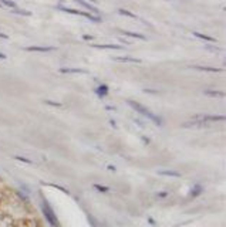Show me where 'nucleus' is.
Instances as JSON below:
<instances>
[{
	"mask_svg": "<svg viewBox=\"0 0 226 227\" xmlns=\"http://www.w3.org/2000/svg\"><path fill=\"white\" fill-rule=\"evenodd\" d=\"M14 159H17L19 162H24V163H29V165H31L33 162L30 161V159H27V158H23V156H14Z\"/></svg>",
	"mask_w": 226,
	"mask_h": 227,
	"instance_id": "obj_20",
	"label": "nucleus"
},
{
	"mask_svg": "<svg viewBox=\"0 0 226 227\" xmlns=\"http://www.w3.org/2000/svg\"><path fill=\"white\" fill-rule=\"evenodd\" d=\"M0 6L2 7H9V9H16L17 4L12 0H0Z\"/></svg>",
	"mask_w": 226,
	"mask_h": 227,
	"instance_id": "obj_12",
	"label": "nucleus"
},
{
	"mask_svg": "<svg viewBox=\"0 0 226 227\" xmlns=\"http://www.w3.org/2000/svg\"><path fill=\"white\" fill-rule=\"evenodd\" d=\"M90 2H97V0H90Z\"/></svg>",
	"mask_w": 226,
	"mask_h": 227,
	"instance_id": "obj_30",
	"label": "nucleus"
},
{
	"mask_svg": "<svg viewBox=\"0 0 226 227\" xmlns=\"http://www.w3.org/2000/svg\"><path fill=\"white\" fill-rule=\"evenodd\" d=\"M50 186H53V187H56V189L61 190V192H64V193H68V190H67L66 187H63V186H58V185H50Z\"/></svg>",
	"mask_w": 226,
	"mask_h": 227,
	"instance_id": "obj_22",
	"label": "nucleus"
},
{
	"mask_svg": "<svg viewBox=\"0 0 226 227\" xmlns=\"http://www.w3.org/2000/svg\"><path fill=\"white\" fill-rule=\"evenodd\" d=\"M75 2H77L78 4H80V6H82V7H86L87 10H91V12L93 13H98V9L97 7H94V6H93V4H88L86 2V0H75Z\"/></svg>",
	"mask_w": 226,
	"mask_h": 227,
	"instance_id": "obj_7",
	"label": "nucleus"
},
{
	"mask_svg": "<svg viewBox=\"0 0 226 227\" xmlns=\"http://www.w3.org/2000/svg\"><path fill=\"white\" fill-rule=\"evenodd\" d=\"M0 60H6V55H4V54H2V53H0Z\"/></svg>",
	"mask_w": 226,
	"mask_h": 227,
	"instance_id": "obj_28",
	"label": "nucleus"
},
{
	"mask_svg": "<svg viewBox=\"0 0 226 227\" xmlns=\"http://www.w3.org/2000/svg\"><path fill=\"white\" fill-rule=\"evenodd\" d=\"M60 73H64V74H67V73H74V74H86L87 71L84 70H80V68H60Z\"/></svg>",
	"mask_w": 226,
	"mask_h": 227,
	"instance_id": "obj_10",
	"label": "nucleus"
},
{
	"mask_svg": "<svg viewBox=\"0 0 226 227\" xmlns=\"http://www.w3.org/2000/svg\"><path fill=\"white\" fill-rule=\"evenodd\" d=\"M142 140H144V142H145V144H147V145L149 144V139H147V138H145V136H142Z\"/></svg>",
	"mask_w": 226,
	"mask_h": 227,
	"instance_id": "obj_26",
	"label": "nucleus"
},
{
	"mask_svg": "<svg viewBox=\"0 0 226 227\" xmlns=\"http://www.w3.org/2000/svg\"><path fill=\"white\" fill-rule=\"evenodd\" d=\"M93 47L95 48H110V50H122L121 45H115V44H93Z\"/></svg>",
	"mask_w": 226,
	"mask_h": 227,
	"instance_id": "obj_9",
	"label": "nucleus"
},
{
	"mask_svg": "<svg viewBox=\"0 0 226 227\" xmlns=\"http://www.w3.org/2000/svg\"><path fill=\"white\" fill-rule=\"evenodd\" d=\"M115 61H122V62H135V64H140L141 60L140 58H134V57H115Z\"/></svg>",
	"mask_w": 226,
	"mask_h": 227,
	"instance_id": "obj_6",
	"label": "nucleus"
},
{
	"mask_svg": "<svg viewBox=\"0 0 226 227\" xmlns=\"http://www.w3.org/2000/svg\"><path fill=\"white\" fill-rule=\"evenodd\" d=\"M128 105L132 108V109H135L138 114H142L144 116H147V118H149V119L152 121V122H155L158 126H162V119L161 118H158L156 115H154L151 111H149L147 107H144V105H141L140 102H135V101H132V99H129V101H127Z\"/></svg>",
	"mask_w": 226,
	"mask_h": 227,
	"instance_id": "obj_1",
	"label": "nucleus"
},
{
	"mask_svg": "<svg viewBox=\"0 0 226 227\" xmlns=\"http://www.w3.org/2000/svg\"><path fill=\"white\" fill-rule=\"evenodd\" d=\"M26 51H40V53H47V51H54L56 47H40V45H31V47H26Z\"/></svg>",
	"mask_w": 226,
	"mask_h": 227,
	"instance_id": "obj_3",
	"label": "nucleus"
},
{
	"mask_svg": "<svg viewBox=\"0 0 226 227\" xmlns=\"http://www.w3.org/2000/svg\"><path fill=\"white\" fill-rule=\"evenodd\" d=\"M12 13H16V14H21V16H31V13L27 12V10H21V9H12Z\"/></svg>",
	"mask_w": 226,
	"mask_h": 227,
	"instance_id": "obj_18",
	"label": "nucleus"
},
{
	"mask_svg": "<svg viewBox=\"0 0 226 227\" xmlns=\"http://www.w3.org/2000/svg\"><path fill=\"white\" fill-rule=\"evenodd\" d=\"M93 187H94L95 190H98L100 193H108V192H110V187H107V186H103V185H98V183H94V185H93Z\"/></svg>",
	"mask_w": 226,
	"mask_h": 227,
	"instance_id": "obj_14",
	"label": "nucleus"
},
{
	"mask_svg": "<svg viewBox=\"0 0 226 227\" xmlns=\"http://www.w3.org/2000/svg\"><path fill=\"white\" fill-rule=\"evenodd\" d=\"M108 169H110V170H111V172H115V170H117V169H115V168H114V166H111V165H110V166H108Z\"/></svg>",
	"mask_w": 226,
	"mask_h": 227,
	"instance_id": "obj_27",
	"label": "nucleus"
},
{
	"mask_svg": "<svg viewBox=\"0 0 226 227\" xmlns=\"http://www.w3.org/2000/svg\"><path fill=\"white\" fill-rule=\"evenodd\" d=\"M218 121H225L223 115H205L202 118V122H218Z\"/></svg>",
	"mask_w": 226,
	"mask_h": 227,
	"instance_id": "obj_4",
	"label": "nucleus"
},
{
	"mask_svg": "<svg viewBox=\"0 0 226 227\" xmlns=\"http://www.w3.org/2000/svg\"><path fill=\"white\" fill-rule=\"evenodd\" d=\"M44 102L47 104V105H51V107H61V104L56 102V101H49V99H47V101H44Z\"/></svg>",
	"mask_w": 226,
	"mask_h": 227,
	"instance_id": "obj_21",
	"label": "nucleus"
},
{
	"mask_svg": "<svg viewBox=\"0 0 226 227\" xmlns=\"http://www.w3.org/2000/svg\"><path fill=\"white\" fill-rule=\"evenodd\" d=\"M205 95H209V97H223V92L222 91H212V90H206L205 91Z\"/></svg>",
	"mask_w": 226,
	"mask_h": 227,
	"instance_id": "obj_16",
	"label": "nucleus"
},
{
	"mask_svg": "<svg viewBox=\"0 0 226 227\" xmlns=\"http://www.w3.org/2000/svg\"><path fill=\"white\" fill-rule=\"evenodd\" d=\"M0 37H2V38H6V40H7V38H9V36H7V34H3V33H0Z\"/></svg>",
	"mask_w": 226,
	"mask_h": 227,
	"instance_id": "obj_25",
	"label": "nucleus"
},
{
	"mask_svg": "<svg viewBox=\"0 0 226 227\" xmlns=\"http://www.w3.org/2000/svg\"><path fill=\"white\" fill-rule=\"evenodd\" d=\"M166 196H168V193H166V192H158V193H156V197H166Z\"/></svg>",
	"mask_w": 226,
	"mask_h": 227,
	"instance_id": "obj_23",
	"label": "nucleus"
},
{
	"mask_svg": "<svg viewBox=\"0 0 226 227\" xmlns=\"http://www.w3.org/2000/svg\"><path fill=\"white\" fill-rule=\"evenodd\" d=\"M95 92H97L100 97H104V95L108 94V87L107 85H100L98 88H95Z\"/></svg>",
	"mask_w": 226,
	"mask_h": 227,
	"instance_id": "obj_15",
	"label": "nucleus"
},
{
	"mask_svg": "<svg viewBox=\"0 0 226 227\" xmlns=\"http://www.w3.org/2000/svg\"><path fill=\"white\" fill-rule=\"evenodd\" d=\"M43 213H44L46 216V219H47V222H49L51 226L54 227H57V217H56V215H54V211L51 210V207L49 206V203L44 202L43 203Z\"/></svg>",
	"mask_w": 226,
	"mask_h": 227,
	"instance_id": "obj_2",
	"label": "nucleus"
},
{
	"mask_svg": "<svg viewBox=\"0 0 226 227\" xmlns=\"http://www.w3.org/2000/svg\"><path fill=\"white\" fill-rule=\"evenodd\" d=\"M110 124H111V125H112V126H114V128H115V126H117V124H115V122H114V121H112V119H111V121H110Z\"/></svg>",
	"mask_w": 226,
	"mask_h": 227,
	"instance_id": "obj_29",
	"label": "nucleus"
},
{
	"mask_svg": "<svg viewBox=\"0 0 226 227\" xmlns=\"http://www.w3.org/2000/svg\"><path fill=\"white\" fill-rule=\"evenodd\" d=\"M158 173L162 176H169V178H182V173L175 172V170H158Z\"/></svg>",
	"mask_w": 226,
	"mask_h": 227,
	"instance_id": "obj_5",
	"label": "nucleus"
},
{
	"mask_svg": "<svg viewBox=\"0 0 226 227\" xmlns=\"http://www.w3.org/2000/svg\"><path fill=\"white\" fill-rule=\"evenodd\" d=\"M82 38H84V40H94V36H82Z\"/></svg>",
	"mask_w": 226,
	"mask_h": 227,
	"instance_id": "obj_24",
	"label": "nucleus"
},
{
	"mask_svg": "<svg viewBox=\"0 0 226 227\" xmlns=\"http://www.w3.org/2000/svg\"><path fill=\"white\" fill-rule=\"evenodd\" d=\"M195 37L198 38H201V40H206V41H210V43H215L216 41V38L213 37H210V36H206V34H202V33H198V31H195Z\"/></svg>",
	"mask_w": 226,
	"mask_h": 227,
	"instance_id": "obj_11",
	"label": "nucleus"
},
{
	"mask_svg": "<svg viewBox=\"0 0 226 227\" xmlns=\"http://www.w3.org/2000/svg\"><path fill=\"white\" fill-rule=\"evenodd\" d=\"M122 16H128V17H132V19H137V14H134V13H131V12H128V10H125V9H119L118 10Z\"/></svg>",
	"mask_w": 226,
	"mask_h": 227,
	"instance_id": "obj_19",
	"label": "nucleus"
},
{
	"mask_svg": "<svg viewBox=\"0 0 226 227\" xmlns=\"http://www.w3.org/2000/svg\"><path fill=\"white\" fill-rule=\"evenodd\" d=\"M122 34L128 36V37H134V38H141V40H147L144 34H140V33H132V31H127V30H119Z\"/></svg>",
	"mask_w": 226,
	"mask_h": 227,
	"instance_id": "obj_8",
	"label": "nucleus"
},
{
	"mask_svg": "<svg viewBox=\"0 0 226 227\" xmlns=\"http://www.w3.org/2000/svg\"><path fill=\"white\" fill-rule=\"evenodd\" d=\"M201 193H202V187L199 185H196L192 190H191V196H192V197H196V196H199Z\"/></svg>",
	"mask_w": 226,
	"mask_h": 227,
	"instance_id": "obj_17",
	"label": "nucleus"
},
{
	"mask_svg": "<svg viewBox=\"0 0 226 227\" xmlns=\"http://www.w3.org/2000/svg\"><path fill=\"white\" fill-rule=\"evenodd\" d=\"M195 70H199V71H209V73H219V68H212V67H202V66H195L192 67Z\"/></svg>",
	"mask_w": 226,
	"mask_h": 227,
	"instance_id": "obj_13",
	"label": "nucleus"
}]
</instances>
